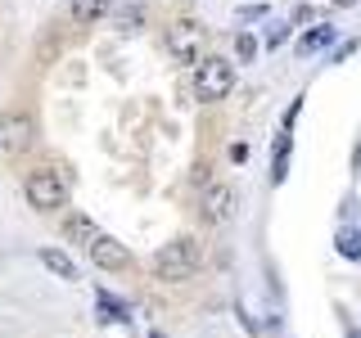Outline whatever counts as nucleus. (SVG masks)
<instances>
[{"instance_id":"nucleus-4","label":"nucleus","mask_w":361,"mask_h":338,"mask_svg":"<svg viewBox=\"0 0 361 338\" xmlns=\"http://www.w3.org/2000/svg\"><path fill=\"white\" fill-rule=\"evenodd\" d=\"M167 50H172L180 63H195L199 54H203V27H199V23H190V18L172 23V27H167Z\"/></svg>"},{"instance_id":"nucleus-7","label":"nucleus","mask_w":361,"mask_h":338,"mask_svg":"<svg viewBox=\"0 0 361 338\" xmlns=\"http://www.w3.org/2000/svg\"><path fill=\"white\" fill-rule=\"evenodd\" d=\"M63 234H68V244L90 248L99 230H95V221H90V217H82V212H68V217H63Z\"/></svg>"},{"instance_id":"nucleus-6","label":"nucleus","mask_w":361,"mask_h":338,"mask_svg":"<svg viewBox=\"0 0 361 338\" xmlns=\"http://www.w3.org/2000/svg\"><path fill=\"white\" fill-rule=\"evenodd\" d=\"M90 253V262H95L99 270H122V266H131V253L122 248L113 234H95V244L86 248Z\"/></svg>"},{"instance_id":"nucleus-10","label":"nucleus","mask_w":361,"mask_h":338,"mask_svg":"<svg viewBox=\"0 0 361 338\" xmlns=\"http://www.w3.org/2000/svg\"><path fill=\"white\" fill-rule=\"evenodd\" d=\"M338 253L343 257H353V262H361V230H338Z\"/></svg>"},{"instance_id":"nucleus-11","label":"nucleus","mask_w":361,"mask_h":338,"mask_svg":"<svg viewBox=\"0 0 361 338\" xmlns=\"http://www.w3.org/2000/svg\"><path fill=\"white\" fill-rule=\"evenodd\" d=\"M5 131H9V135H5L9 149H23V144H27V122H9Z\"/></svg>"},{"instance_id":"nucleus-15","label":"nucleus","mask_w":361,"mask_h":338,"mask_svg":"<svg viewBox=\"0 0 361 338\" xmlns=\"http://www.w3.org/2000/svg\"><path fill=\"white\" fill-rule=\"evenodd\" d=\"M285 41H289V27H285V23L267 27V50H276V45H285Z\"/></svg>"},{"instance_id":"nucleus-5","label":"nucleus","mask_w":361,"mask_h":338,"mask_svg":"<svg viewBox=\"0 0 361 338\" xmlns=\"http://www.w3.org/2000/svg\"><path fill=\"white\" fill-rule=\"evenodd\" d=\"M235 203H240V199H235L231 185H208V189H203V203H199V208H203V221H212V225L231 221L235 217Z\"/></svg>"},{"instance_id":"nucleus-14","label":"nucleus","mask_w":361,"mask_h":338,"mask_svg":"<svg viewBox=\"0 0 361 338\" xmlns=\"http://www.w3.org/2000/svg\"><path fill=\"white\" fill-rule=\"evenodd\" d=\"M99 302H104V307L113 311V320H131V307H122V302L113 298V293H99Z\"/></svg>"},{"instance_id":"nucleus-12","label":"nucleus","mask_w":361,"mask_h":338,"mask_svg":"<svg viewBox=\"0 0 361 338\" xmlns=\"http://www.w3.org/2000/svg\"><path fill=\"white\" fill-rule=\"evenodd\" d=\"M235 54H240V63H248L257 54V41L248 37V32H240V37H235Z\"/></svg>"},{"instance_id":"nucleus-2","label":"nucleus","mask_w":361,"mask_h":338,"mask_svg":"<svg viewBox=\"0 0 361 338\" xmlns=\"http://www.w3.org/2000/svg\"><path fill=\"white\" fill-rule=\"evenodd\" d=\"M231 86H235V68L226 63V59H203L199 63L195 90H199L203 104H217V99H226V95H231Z\"/></svg>"},{"instance_id":"nucleus-3","label":"nucleus","mask_w":361,"mask_h":338,"mask_svg":"<svg viewBox=\"0 0 361 338\" xmlns=\"http://www.w3.org/2000/svg\"><path fill=\"white\" fill-rule=\"evenodd\" d=\"M23 194H27L32 208L54 212V208H63L68 189H63V180L54 176V172H32V176H27V185H23Z\"/></svg>"},{"instance_id":"nucleus-9","label":"nucleus","mask_w":361,"mask_h":338,"mask_svg":"<svg viewBox=\"0 0 361 338\" xmlns=\"http://www.w3.org/2000/svg\"><path fill=\"white\" fill-rule=\"evenodd\" d=\"M325 45H334V27H330V23H321V27H312L307 37L298 41V54H316V50H325Z\"/></svg>"},{"instance_id":"nucleus-1","label":"nucleus","mask_w":361,"mask_h":338,"mask_svg":"<svg viewBox=\"0 0 361 338\" xmlns=\"http://www.w3.org/2000/svg\"><path fill=\"white\" fill-rule=\"evenodd\" d=\"M199 266H203V248H199L195 239H172L163 253L154 257V275L167 280V284H180V280H190Z\"/></svg>"},{"instance_id":"nucleus-13","label":"nucleus","mask_w":361,"mask_h":338,"mask_svg":"<svg viewBox=\"0 0 361 338\" xmlns=\"http://www.w3.org/2000/svg\"><path fill=\"white\" fill-rule=\"evenodd\" d=\"M95 14H104V0H77V18L90 23Z\"/></svg>"},{"instance_id":"nucleus-16","label":"nucleus","mask_w":361,"mask_h":338,"mask_svg":"<svg viewBox=\"0 0 361 338\" xmlns=\"http://www.w3.org/2000/svg\"><path fill=\"white\" fill-rule=\"evenodd\" d=\"M338 5H353V0H338Z\"/></svg>"},{"instance_id":"nucleus-8","label":"nucleus","mask_w":361,"mask_h":338,"mask_svg":"<svg viewBox=\"0 0 361 338\" xmlns=\"http://www.w3.org/2000/svg\"><path fill=\"white\" fill-rule=\"evenodd\" d=\"M41 266L45 270H54L59 280H77V266H73V257L59 253V248H41Z\"/></svg>"}]
</instances>
